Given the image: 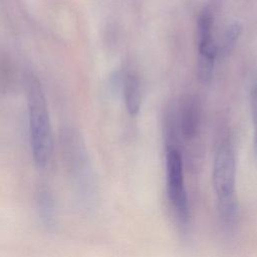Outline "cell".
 <instances>
[{
    "label": "cell",
    "instance_id": "obj_5",
    "mask_svg": "<svg viewBox=\"0 0 257 257\" xmlns=\"http://www.w3.org/2000/svg\"><path fill=\"white\" fill-rule=\"evenodd\" d=\"M200 117L201 109L199 101L195 97L188 95L182 101L179 112L180 130L186 139H193L197 135Z\"/></svg>",
    "mask_w": 257,
    "mask_h": 257
},
{
    "label": "cell",
    "instance_id": "obj_6",
    "mask_svg": "<svg viewBox=\"0 0 257 257\" xmlns=\"http://www.w3.org/2000/svg\"><path fill=\"white\" fill-rule=\"evenodd\" d=\"M123 98L126 109L131 115L138 114L141 106V87L136 74L126 73L123 78Z\"/></svg>",
    "mask_w": 257,
    "mask_h": 257
},
{
    "label": "cell",
    "instance_id": "obj_1",
    "mask_svg": "<svg viewBox=\"0 0 257 257\" xmlns=\"http://www.w3.org/2000/svg\"><path fill=\"white\" fill-rule=\"evenodd\" d=\"M26 94L32 156L39 168H45L53 151L52 131L44 91L37 77L32 74L26 79Z\"/></svg>",
    "mask_w": 257,
    "mask_h": 257
},
{
    "label": "cell",
    "instance_id": "obj_3",
    "mask_svg": "<svg viewBox=\"0 0 257 257\" xmlns=\"http://www.w3.org/2000/svg\"><path fill=\"white\" fill-rule=\"evenodd\" d=\"M167 195L175 218L183 227L188 225L189 205L185 187L182 156L176 147H168L166 152Z\"/></svg>",
    "mask_w": 257,
    "mask_h": 257
},
{
    "label": "cell",
    "instance_id": "obj_10",
    "mask_svg": "<svg viewBox=\"0 0 257 257\" xmlns=\"http://www.w3.org/2000/svg\"><path fill=\"white\" fill-rule=\"evenodd\" d=\"M250 104H251L252 122L254 127V150L257 156V82H255L251 88Z\"/></svg>",
    "mask_w": 257,
    "mask_h": 257
},
{
    "label": "cell",
    "instance_id": "obj_9",
    "mask_svg": "<svg viewBox=\"0 0 257 257\" xmlns=\"http://www.w3.org/2000/svg\"><path fill=\"white\" fill-rule=\"evenodd\" d=\"M215 57L205 56V55H198L197 60V76L198 79L202 83H208L212 79L213 71H214V64H215Z\"/></svg>",
    "mask_w": 257,
    "mask_h": 257
},
{
    "label": "cell",
    "instance_id": "obj_7",
    "mask_svg": "<svg viewBox=\"0 0 257 257\" xmlns=\"http://www.w3.org/2000/svg\"><path fill=\"white\" fill-rule=\"evenodd\" d=\"M197 42L198 49L214 44L212 40V15L207 8H204L198 17Z\"/></svg>",
    "mask_w": 257,
    "mask_h": 257
},
{
    "label": "cell",
    "instance_id": "obj_4",
    "mask_svg": "<svg viewBox=\"0 0 257 257\" xmlns=\"http://www.w3.org/2000/svg\"><path fill=\"white\" fill-rule=\"evenodd\" d=\"M61 151L64 162L71 175L77 181L78 186H82V191L86 193L89 179L87 175V161L83 144L77 133L73 130H63L60 137Z\"/></svg>",
    "mask_w": 257,
    "mask_h": 257
},
{
    "label": "cell",
    "instance_id": "obj_8",
    "mask_svg": "<svg viewBox=\"0 0 257 257\" xmlns=\"http://www.w3.org/2000/svg\"><path fill=\"white\" fill-rule=\"evenodd\" d=\"M241 31H242V25L239 21H233L228 25V27L224 32L223 40H222L221 51L223 54L226 55L230 53V51L234 48L241 34Z\"/></svg>",
    "mask_w": 257,
    "mask_h": 257
},
{
    "label": "cell",
    "instance_id": "obj_2",
    "mask_svg": "<svg viewBox=\"0 0 257 257\" xmlns=\"http://www.w3.org/2000/svg\"><path fill=\"white\" fill-rule=\"evenodd\" d=\"M213 187L220 217L225 225L232 226L237 217L236 158L233 146L224 142L218 148L213 164Z\"/></svg>",
    "mask_w": 257,
    "mask_h": 257
}]
</instances>
